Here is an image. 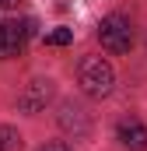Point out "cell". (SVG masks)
I'll list each match as a JSON object with an SVG mask.
<instances>
[{"mask_svg": "<svg viewBox=\"0 0 147 151\" xmlns=\"http://www.w3.org/2000/svg\"><path fill=\"white\" fill-rule=\"evenodd\" d=\"M81 88L91 95V99H105L112 91V81H116V74H112L109 60H102V56H88V60H81Z\"/></svg>", "mask_w": 147, "mask_h": 151, "instance_id": "1", "label": "cell"}, {"mask_svg": "<svg viewBox=\"0 0 147 151\" xmlns=\"http://www.w3.org/2000/svg\"><path fill=\"white\" fill-rule=\"evenodd\" d=\"M98 42L109 53H130V46H133V25L123 14H109L98 25Z\"/></svg>", "mask_w": 147, "mask_h": 151, "instance_id": "2", "label": "cell"}, {"mask_svg": "<svg viewBox=\"0 0 147 151\" xmlns=\"http://www.w3.org/2000/svg\"><path fill=\"white\" fill-rule=\"evenodd\" d=\"M32 35V21H11L4 18L0 21V60H11L25 49V42Z\"/></svg>", "mask_w": 147, "mask_h": 151, "instance_id": "3", "label": "cell"}, {"mask_svg": "<svg viewBox=\"0 0 147 151\" xmlns=\"http://www.w3.org/2000/svg\"><path fill=\"white\" fill-rule=\"evenodd\" d=\"M116 137L123 141V148L130 151H147V127L140 119H119V127H116Z\"/></svg>", "mask_w": 147, "mask_h": 151, "instance_id": "4", "label": "cell"}, {"mask_svg": "<svg viewBox=\"0 0 147 151\" xmlns=\"http://www.w3.org/2000/svg\"><path fill=\"white\" fill-rule=\"evenodd\" d=\"M18 102H21V109H25V113H39V109L49 102V81H32V84H28V91H25Z\"/></svg>", "mask_w": 147, "mask_h": 151, "instance_id": "5", "label": "cell"}, {"mask_svg": "<svg viewBox=\"0 0 147 151\" xmlns=\"http://www.w3.org/2000/svg\"><path fill=\"white\" fill-rule=\"evenodd\" d=\"M0 151H21V137L14 127H0Z\"/></svg>", "mask_w": 147, "mask_h": 151, "instance_id": "6", "label": "cell"}, {"mask_svg": "<svg viewBox=\"0 0 147 151\" xmlns=\"http://www.w3.org/2000/svg\"><path fill=\"white\" fill-rule=\"evenodd\" d=\"M70 39H74V32H70V28H53V32L46 35V46H67Z\"/></svg>", "mask_w": 147, "mask_h": 151, "instance_id": "7", "label": "cell"}, {"mask_svg": "<svg viewBox=\"0 0 147 151\" xmlns=\"http://www.w3.org/2000/svg\"><path fill=\"white\" fill-rule=\"evenodd\" d=\"M39 151H70V148H67L63 141H49V144H42Z\"/></svg>", "mask_w": 147, "mask_h": 151, "instance_id": "8", "label": "cell"}, {"mask_svg": "<svg viewBox=\"0 0 147 151\" xmlns=\"http://www.w3.org/2000/svg\"><path fill=\"white\" fill-rule=\"evenodd\" d=\"M21 0H0V11H7V7H18Z\"/></svg>", "mask_w": 147, "mask_h": 151, "instance_id": "9", "label": "cell"}]
</instances>
